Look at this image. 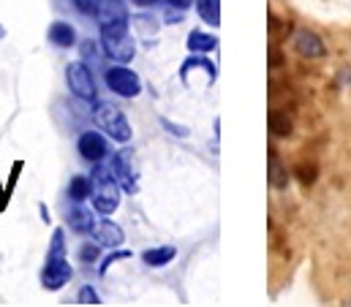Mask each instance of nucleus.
<instances>
[{
	"label": "nucleus",
	"instance_id": "f257e3e1",
	"mask_svg": "<svg viewBox=\"0 0 351 307\" xmlns=\"http://www.w3.org/2000/svg\"><path fill=\"white\" fill-rule=\"evenodd\" d=\"M71 275H74V269L66 256V239H63V231L58 229L52 234V245L47 250V264L41 269V286L47 291H60L71 280Z\"/></svg>",
	"mask_w": 351,
	"mask_h": 307
},
{
	"label": "nucleus",
	"instance_id": "f03ea898",
	"mask_svg": "<svg viewBox=\"0 0 351 307\" xmlns=\"http://www.w3.org/2000/svg\"><path fill=\"white\" fill-rule=\"evenodd\" d=\"M101 47L106 52V58L117 60V63H128L136 55V44L128 33V19H114L101 25Z\"/></svg>",
	"mask_w": 351,
	"mask_h": 307
},
{
	"label": "nucleus",
	"instance_id": "7ed1b4c3",
	"mask_svg": "<svg viewBox=\"0 0 351 307\" xmlns=\"http://www.w3.org/2000/svg\"><path fill=\"white\" fill-rule=\"evenodd\" d=\"M93 182H95V191H93V207H95V212H101V215H112L117 207H120V193H123V188H120V182L112 177V171H106V169H98L95 174H93Z\"/></svg>",
	"mask_w": 351,
	"mask_h": 307
},
{
	"label": "nucleus",
	"instance_id": "20e7f679",
	"mask_svg": "<svg viewBox=\"0 0 351 307\" xmlns=\"http://www.w3.org/2000/svg\"><path fill=\"white\" fill-rule=\"evenodd\" d=\"M95 123H98V128L101 131H106V136H112L114 142H131V125H128V120H125V114H123V109L120 106H114V103H101L98 109H95Z\"/></svg>",
	"mask_w": 351,
	"mask_h": 307
},
{
	"label": "nucleus",
	"instance_id": "39448f33",
	"mask_svg": "<svg viewBox=\"0 0 351 307\" xmlns=\"http://www.w3.org/2000/svg\"><path fill=\"white\" fill-rule=\"evenodd\" d=\"M112 177L120 182V188L125 193H136L139 191V174H136V155L134 150H120L112 155Z\"/></svg>",
	"mask_w": 351,
	"mask_h": 307
},
{
	"label": "nucleus",
	"instance_id": "423d86ee",
	"mask_svg": "<svg viewBox=\"0 0 351 307\" xmlns=\"http://www.w3.org/2000/svg\"><path fill=\"white\" fill-rule=\"evenodd\" d=\"M104 79H106V87L120 98H136L142 93V79L125 66H112Z\"/></svg>",
	"mask_w": 351,
	"mask_h": 307
},
{
	"label": "nucleus",
	"instance_id": "0eeeda50",
	"mask_svg": "<svg viewBox=\"0 0 351 307\" xmlns=\"http://www.w3.org/2000/svg\"><path fill=\"white\" fill-rule=\"evenodd\" d=\"M66 82H69V90H71L77 98H82V101H95V95H98L95 79H93L90 69L82 60H77V63H71V66L66 69Z\"/></svg>",
	"mask_w": 351,
	"mask_h": 307
},
{
	"label": "nucleus",
	"instance_id": "6e6552de",
	"mask_svg": "<svg viewBox=\"0 0 351 307\" xmlns=\"http://www.w3.org/2000/svg\"><path fill=\"white\" fill-rule=\"evenodd\" d=\"M294 49H297V55L305 58V60H319V58L327 55L324 41H322L313 30H297V33H294Z\"/></svg>",
	"mask_w": 351,
	"mask_h": 307
},
{
	"label": "nucleus",
	"instance_id": "1a4fd4ad",
	"mask_svg": "<svg viewBox=\"0 0 351 307\" xmlns=\"http://www.w3.org/2000/svg\"><path fill=\"white\" fill-rule=\"evenodd\" d=\"M80 155L90 160V163H98V160H104L106 153H109V147H106V142H104V136L101 134H95V131H88V134H82L80 136Z\"/></svg>",
	"mask_w": 351,
	"mask_h": 307
},
{
	"label": "nucleus",
	"instance_id": "9d476101",
	"mask_svg": "<svg viewBox=\"0 0 351 307\" xmlns=\"http://www.w3.org/2000/svg\"><path fill=\"white\" fill-rule=\"evenodd\" d=\"M95 239H98V245H104V247H120L123 242H125V234L123 229L117 226V223H112V221H101L98 226H95Z\"/></svg>",
	"mask_w": 351,
	"mask_h": 307
},
{
	"label": "nucleus",
	"instance_id": "9b49d317",
	"mask_svg": "<svg viewBox=\"0 0 351 307\" xmlns=\"http://www.w3.org/2000/svg\"><path fill=\"white\" fill-rule=\"evenodd\" d=\"M49 41L55 47H60V49H69V47L77 44V33H74V27L69 22H52L49 25Z\"/></svg>",
	"mask_w": 351,
	"mask_h": 307
},
{
	"label": "nucleus",
	"instance_id": "f8f14e48",
	"mask_svg": "<svg viewBox=\"0 0 351 307\" xmlns=\"http://www.w3.org/2000/svg\"><path fill=\"white\" fill-rule=\"evenodd\" d=\"M93 191H95V182H93V177H85V174H77L69 182V199L77 201V204H82L85 199H90Z\"/></svg>",
	"mask_w": 351,
	"mask_h": 307
},
{
	"label": "nucleus",
	"instance_id": "ddd939ff",
	"mask_svg": "<svg viewBox=\"0 0 351 307\" xmlns=\"http://www.w3.org/2000/svg\"><path fill=\"white\" fill-rule=\"evenodd\" d=\"M69 229L77 231V234H93L95 231V218L90 215V210H85V207H74L69 212Z\"/></svg>",
	"mask_w": 351,
	"mask_h": 307
},
{
	"label": "nucleus",
	"instance_id": "4468645a",
	"mask_svg": "<svg viewBox=\"0 0 351 307\" xmlns=\"http://www.w3.org/2000/svg\"><path fill=\"white\" fill-rule=\"evenodd\" d=\"M269 131H272V136L286 139V136H291L294 123H291V117H289L283 109H272V112H269Z\"/></svg>",
	"mask_w": 351,
	"mask_h": 307
},
{
	"label": "nucleus",
	"instance_id": "2eb2a0df",
	"mask_svg": "<svg viewBox=\"0 0 351 307\" xmlns=\"http://www.w3.org/2000/svg\"><path fill=\"white\" fill-rule=\"evenodd\" d=\"M177 250L172 245H164V247H153V250H145L142 253V261L147 267H167L169 261H175Z\"/></svg>",
	"mask_w": 351,
	"mask_h": 307
},
{
	"label": "nucleus",
	"instance_id": "dca6fc26",
	"mask_svg": "<svg viewBox=\"0 0 351 307\" xmlns=\"http://www.w3.org/2000/svg\"><path fill=\"white\" fill-rule=\"evenodd\" d=\"M98 19H101V25L114 22V19H125V5H123V0H101Z\"/></svg>",
	"mask_w": 351,
	"mask_h": 307
},
{
	"label": "nucleus",
	"instance_id": "f3484780",
	"mask_svg": "<svg viewBox=\"0 0 351 307\" xmlns=\"http://www.w3.org/2000/svg\"><path fill=\"white\" fill-rule=\"evenodd\" d=\"M196 11L207 25H221V0H196Z\"/></svg>",
	"mask_w": 351,
	"mask_h": 307
},
{
	"label": "nucleus",
	"instance_id": "a211bd4d",
	"mask_svg": "<svg viewBox=\"0 0 351 307\" xmlns=\"http://www.w3.org/2000/svg\"><path fill=\"white\" fill-rule=\"evenodd\" d=\"M215 44H218V38L210 36V33H204V30H193L188 36V49L191 52H213Z\"/></svg>",
	"mask_w": 351,
	"mask_h": 307
},
{
	"label": "nucleus",
	"instance_id": "6ab92c4d",
	"mask_svg": "<svg viewBox=\"0 0 351 307\" xmlns=\"http://www.w3.org/2000/svg\"><path fill=\"white\" fill-rule=\"evenodd\" d=\"M286 182H289L286 169L280 166L278 153H275V150H269V185H272V188H286Z\"/></svg>",
	"mask_w": 351,
	"mask_h": 307
},
{
	"label": "nucleus",
	"instance_id": "aec40b11",
	"mask_svg": "<svg viewBox=\"0 0 351 307\" xmlns=\"http://www.w3.org/2000/svg\"><path fill=\"white\" fill-rule=\"evenodd\" d=\"M316 163H300L297 166V177H300V182L302 185H311V182H316Z\"/></svg>",
	"mask_w": 351,
	"mask_h": 307
},
{
	"label": "nucleus",
	"instance_id": "412c9836",
	"mask_svg": "<svg viewBox=\"0 0 351 307\" xmlns=\"http://www.w3.org/2000/svg\"><path fill=\"white\" fill-rule=\"evenodd\" d=\"M80 258H82L85 264H93V261H98V245H90V242H85V245L80 247Z\"/></svg>",
	"mask_w": 351,
	"mask_h": 307
},
{
	"label": "nucleus",
	"instance_id": "4be33fe9",
	"mask_svg": "<svg viewBox=\"0 0 351 307\" xmlns=\"http://www.w3.org/2000/svg\"><path fill=\"white\" fill-rule=\"evenodd\" d=\"M74 5H77L82 14H98L101 0H74Z\"/></svg>",
	"mask_w": 351,
	"mask_h": 307
},
{
	"label": "nucleus",
	"instance_id": "5701e85b",
	"mask_svg": "<svg viewBox=\"0 0 351 307\" xmlns=\"http://www.w3.org/2000/svg\"><path fill=\"white\" fill-rule=\"evenodd\" d=\"M80 305H101V299H98V294H95L90 286H85V288L80 291Z\"/></svg>",
	"mask_w": 351,
	"mask_h": 307
},
{
	"label": "nucleus",
	"instance_id": "b1692460",
	"mask_svg": "<svg viewBox=\"0 0 351 307\" xmlns=\"http://www.w3.org/2000/svg\"><path fill=\"white\" fill-rule=\"evenodd\" d=\"M128 256H131V253H125V250H123V253H109V256L104 258V264H101V275L106 272L109 264H114V261H120V258H128Z\"/></svg>",
	"mask_w": 351,
	"mask_h": 307
},
{
	"label": "nucleus",
	"instance_id": "393cba45",
	"mask_svg": "<svg viewBox=\"0 0 351 307\" xmlns=\"http://www.w3.org/2000/svg\"><path fill=\"white\" fill-rule=\"evenodd\" d=\"M283 66V55L278 52V47H269V69H280Z\"/></svg>",
	"mask_w": 351,
	"mask_h": 307
},
{
	"label": "nucleus",
	"instance_id": "a878e982",
	"mask_svg": "<svg viewBox=\"0 0 351 307\" xmlns=\"http://www.w3.org/2000/svg\"><path fill=\"white\" fill-rule=\"evenodd\" d=\"M167 3H169L172 8H177V11H185V8H188L193 0H167Z\"/></svg>",
	"mask_w": 351,
	"mask_h": 307
},
{
	"label": "nucleus",
	"instance_id": "bb28decb",
	"mask_svg": "<svg viewBox=\"0 0 351 307\" xmlns=\"http://www.w3.org/2000/svg\"><path fill=\"white\" fill-rule=\"evenodd\" d=\"M156 0H134V5H139V8H147V5H153Z\"/></svg>",
	"mask_w": 351,
	"mask_h": 307
},
{
	"label": "nucleus",
	"instance_id": "cd10ccee",
	"mask_svg": "<svg viewBox=\"0 0 351 307\" xmlns=\"http://www.w3.org/2000/svg\"><path fill=\"white\" fill-rule=\"evenodd\" d=\"M0 38H5V27L3 25H0Z\"/></svg>",
	"mask_w": 351,
	"mask_h": 307
}]
</instances>
